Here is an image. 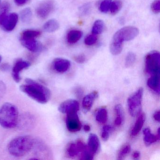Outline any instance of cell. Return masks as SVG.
Returning a JSON list of instances; mask_svg holds the SVG:
<instances>
[{"label":"cell","instance_id":"1","mask_svg":"<svg viewBox=\"0 0 160 160\" xmlns=\"http://www.w3.org/2000/svg\"><path fill=\"white\" fill-rule=\"evenodd\" d=\"M25 82L26 84L20 87L22 92L40 103L45 104L48 102L51 97L49 89L31 78H26Z\"/></svg>","mask_w":160,"mask_h":160},{"label":"cell","instance_id":"2","mask_svg":"<svg viewBox=\"0 0 160 160\" xmlns=\"http://www.w3.org/2000/svg\"><path fill=\"white\" fill-rule=\"evenodd\" d=\"M34 140L30 136H21L16 138L8 144L9 153L15 157L25 156L33 148Z\"/></svg>","mask_w":160,"mask_h":160},{"label":"cell","instance_id":"3","mask_svg":"<svg viewBox=\"0 0 160 160\" xmlns=\"http://www.w3.org/2000/svg\"><path fill=\"white\" fill-rule=\"evenodd\" d=\"M19 116L17 107L13 104L6 102L0 108V125L6 129L17 126Z\"/></svg>","mask_w":160,"mask_h":160},{"label":"cell","instance_id":"4","mask_svg":"<svg viewBox=\"0 0 160 160\" xmlns=\"http://www.w3.org/2000/svg\"><path fill=\"white\" fill-rule=\"evenodd\" d=\"M145 71L150 77L160 76V54L158 51H152L146 55Z\"/></svg>","mask_w":160,"mask_h":160},{"label":"cell","instance_id":"5","mask_svg":"<svg viewBox=\"0 0 160 160\" xmlns=\"http://www.w3.org/2000/svg\"><path fill=\"white\" fill-rule=\"evenodd\" d=\"M143 92V88H139L128 98V109L132 117H136L141 113Z\"/></svg>","mask_w":160,"mask_h":160},{"label":"cell","instance_id":"6","mask_svg":"<svg viewBox=\"0 0 160 160\" xmlns=\"http://www.w3.org/2000/svg\"><path fill=\"white\" fill-rule=\"evenodd\" d=\"M139 33V30L136 27L128 26L120 29L113 36L112 41L123 44L124 42L132 41Z\"/></svg>","mask_w":160,"mask_h":160},{"label":"cell","instance_id":"7","mask_svg":"<svg viewBox=\"0 0 160 160\" xmlns=\"http://www.w3.org/2000/svg\"><path fill=\"white\" fill-rule=\"evenodd\" d=\"M55 8V2L53 0H46L40 3L37 9L36 14L42 19L46 18Z\"/></svg>","mask_w":160,"mask_h":160},{"label":"cell","instance_id":"8","mask_svg":"<svg viewBox=\"0 0 160 160\" xmlns=\"http://www.w3.org/2000/svg\"><path fill=\"white\" fill-rule=\"evenodd\" d=\"M77 112H71L67 114L66 127L68 131L72 132H78L81 130L82 127V124L78 118Z\"/></svg>","mask_w":160,"mask_h":160},{"label":"cell","instance_id":"9","mask_svg":"<svg viewBox=\"0 0 160 160\" xmlns=\"http://www.w3.org/2000/svg\"><path fill=\"white\" fill-rule=\"evenodd\" d=\"M30 66V63L26 61L19 59L17 61L14 65L12 72V76L14 80L17 83H19L21 80L20 72L23 70L28 69Z\"/></svg>","mask_w":160,"mask_h":160},{"label":"cell","instance_id":"10","mask_svg":"<svg viewBox=\"0 0 160 160\" xmlns=\"http://www.w3.org/2000/svg\"><path fill=\"white\" fill-rule=\"evenodd\" d=\"M79 104L76 100L70 99L62 102L58 107V110L63 114H68L73 112H78L79 110Z\"/></svg>","mask_w":160,"mask_h":160},{"label":"cell","instance_id":"11","mask_svg":"<svg viewBox=\"0 0 160 160\" xmlns=\"http://www.w3.org/2000/svg\"><path fill=\"white\" fill-rule=\"evenodd\" d=\"M18 19V15L15 13L7 15L0 26L5 31H12L16 26Z\"/></svg>","mask_w":160,"mask_h":160},{"label":"cell","instance_id":"12","mask_svg":"<svg viewBox=\"0 0 160 160\" xmlns=\"http://www.w3.org/2000/svg\"><path fill=\"white\" fill-rule=\"evenodd\" d=\"M52 65L56 72L62 73L69 70L71 66V62L66 59L57 58L53 61Z\"/></svg>","mask_w":160,"mask_h":160},{"label":"cell","instance_id":"13","mask_svg":"<svg viewBox=\"0 0 160 160\" xmlns=\"http://www.w3.org/2000/svg\"><path fill=\"white\" fill-rule=\"evenodd\" d=\"M21 43L25 48L32 52H38L42 49L43 46L41 43L35 39H20Z\"/></svg>","mask_w":160,"mask_h":160},{"label":"cell","instance_id":"14","mask_svg":"<svg viewBox=\"0 0 160 160\" xmlns=\"http://www.w3.org/2000/svg\"><path fill=\"white\" fill-rule=\"evenodd\" d=\"M98 92L94 91L84 97L82 101V107L85 112L89 111L95 99L98 97Z\"/></svg>","mask_w":160,"mask_h":160},{"label":"cell","instance_id":"15","mask_svg":"<svg viewBox=\"0 0 160 160\" xmlns=\"http://www.w3.org/2000/svg\"><path fill=\"white\" fill-rule=\"evenodd\" d=\"M88 147L89 149L94 154L98 153L100 151V140L98 136L95 134L91 133L89 136Z\"/></svg>","mask_w":160,"mask_h":160},{"label":"cell","instance_id":"16","mask_svg":"<svg viewBox=\"0 0 160 160\" xmlns=\"http://www.w3.org/2000/svg\"><path fill=\"white\" fill-rule=\"evenodd\" d=\"M138 116V118L131 131V135L132 136H135L140 132L146 119V116L144 113H140Z\"/></svg>","mask_w":160,"mask_h":160},{"label":"cell","instance_id":"17","mask_svg":"<svg viewBox=\"0 0 160 160\" xmlns=\"http://www.w3.org/2000/svg\"><path fill=\"white\" fill-rule=\"evenodd\" d=\"M83 36V32L79 30H71L67 34V41L70 44L77 42Z\"/></svg>","mask_w":160,"mask_h":160},{"label":"cell","instance_id":"18","mask_svg":"<svg viewBox=\"0 0 160 160\" xmlns=\"http://www.w3.org/2000/svg\"><path fill=\"white\" fill-rule=\"evenodd\" d=\"M148 87L157 94H160V76L150 77L147 81Z\"/></svg>","mask_w":160,"mask_h":160},{"label":"cell","instance_id":"19","mask_svg":"<svg viewBox=\"0 0 160 160\" xmlns=\"http://www.w3.org/2000/svg\"><path fill=\"white\" fill-rule=\"evenodd\" d=\"M144 141L146 146H149L152 143L159 140L157 135L152 134L149 128H146L143 131Z\"/></svg>","mask_w":160,"mask_h":160},{"label":"cell","instance_id":"20","mask_svg":"<svg viewBox=\"0 0 160 160\" xmlns=\"http://www.w3.org/2000/svg\"><path fill=\"white\" fill-rule=\"evenodd\" d=\"M59 23L55 19H50L43 26L44 30L47 32H56L59 28Z\"/></svg>","mask_w":160,"mask_h":160},{"label":"cell","instance_id":"21","mask_svg":"<svg viewBox=\"0 0 160 160\" xmlns=\"http://www.w3.org/2000/svg\"><path fill=\"white\" fill-rule=\"evenodd\" d=\"M115 111L117 117L115 119V124L117 126H120L122 124L124 119V112L121 105L118 104L115 107Z\"/></svg>","mask_w":160,"mask_h":160},{"label":"cell","instance_id":"22","mask_svg":"<svg viewBox=\"0 0 160 160\" xmlns=\"http://www.w3.org/2000/svg\"><path fill=\"white\" fill-rule=\"evenodd\" d=\"M42 33L40 31L26 30L21 32L20 39H35L39 37Z\"/></svg>","mask_w":160,"mask_h":160},{"label":"cell","instance_id":"23","mask_svg":"<svg viewBox=\"0 0 160 160\" xmlns=\"http://www.w3.org/2000/svg\"><path fill=\"white\" fill-rule=\"evenodd\" d=\"M96 121L101 123H105L108 119V111L106 108L101 107L97 110L95 116Z\"/></svg>","mask_w":160,"mask_h":160},{"label":"cell","instance_id":"24","mask_svg":"<svg viewBox=\"0 0 160 160\" xmlns=\"http://www.w3.org/2000/svg\"><path fill=\"white\" fill-rule=\"evenodd\" d=\"M80 152V149L76 143H69L66 148V153L70 157H75Z\"/></svg>","mask_w":160,"mask_h":160},{"label":"cell","instance_id":"25","mask_svg":"<svg viewBox=\"0 0 160 160\" xmlns=\"http://www.w3.org/2000/svg\"><path fill=\"white\" fill-rule=\"evenodd\" d=\"M104 29V23L102 20H97L94 22L92 26V34L98 35L101 34Z\"/></svg>","mask_w":160,"mask_h":160},{"label":"cell","instance_id":"26","mask_svg":"<svg viewBox=\"0 0 160 160\" xmlns=\"http://www.w3.org/2000/svg\"><path fill=\"white\" fill-rule=\"evenodd\" d=\"M122 3L121 0H114L111 2L109 11L113 15L118 14L122 8Z\"/></svg>","mask_w":160,"mask_h":160},{"label":"cell","instance_id":"27","mask_svg":"<svg viewBox=\"0 0 160 160\" xmlns=\"http://www.w3.org/2000/svg\"><path fill=\"white\" fill-rule=\"evenodd\" d=\"M123 47V44L112 41L110 45V51L114 56L119 55L121 53Z\"/></svg>","mask_w":160,"mask_h":160},{"label":"cell","instance_id":"28","mask_svg":"<svg viewBox=\"0 0 160 160\" xmlns=\"http://www.w3.org/2000/svg\"><path fill=\"white\" fill-rule=\"evenodd\" d=\"M32 15V12L30 8H25L20 13V18L22 22L25 23H28L31 20Z\"/></svg>","mask_w":160,"mask_h":160},{"label":"cell","instance_id":"29","mask_svg":"<svg viewBox=\"0 0 160 160\" xmlns=\"http://www.w3.org/2000/svg\"><path fill=\"white\" fill-rule=\"evenodd\" d=\"M10 5L7 2H3L0 6V26L3 19L7 16V13L10 10Z\"/></svg>","mask_w":160,"mask_h":160},{"label":"cell","instance_id":"30","mask_svg":"<svg viewBox=\"0 0 160 160\" xmlns=\"http://www.w3.org/2000/svg\"><path fill=\"white\" fill-rule=\"evenodd\" d=\"M131 146L129 144H126L122 147L118 153V160H122L124 159L127 154L131 151Z\"/></svg>","mask_w":160,"mask_h":160},{"label":"cell","instance_id":"31","mask_svg":"<svg viewBox=\"0 0 160 160\" xmlns=\"http://www.w3.org/2000/svg\"><path fill=\"white\" fill-rule=\"evenodd\" d=\"M136 60V55L133 52H130L126 55L125 59V65L129 68L132 66Z\"/></svg>","mask_w":160,"mask_h":160},{"label":"cell","instance_id":"32","mask_svg":"<svg viewBox=\"0 0 160 160\" xmlns=\"http://www.w3.org/2000/svg\"><path fill=\"white\" fill-rule=\"evenodd\" d=\"M112 0H103L100 3L99 9L100 12L106 13L109 10Z\"/></svg>","mask_w":160,"mask_h":160},{"label":"cell","instance_id":"33","mask_svg":"<svg viewBox=\"0 0 160 160\" xmlns=\"http://www.w3.org/2000/svg\"><path fill=\"white\" fill-rule=\"evenodd\" d=\"M81 153V160H91L93 159L94 154L89 149L88 146Z\"/></svg>","mask_w":160,"mask_h":160},{"label":"cell","instance_id":"34","mask_svg":"<svg viewBox=\"0 0 160 160\" xmlns=\"http://www.w3.org/2000/svg\"><path fill=\"white\" fill-rule=\"evenodd\" d=\"M98 40V36L96 34H91L88 35L84 40L85 44L88 46H91L94 44Z\"/></svg>","mask_w":160,"mask_h":160},{"label":"cell","instance_id":"35","mask_svg":"<svg viewBox=\"0 0 160 160\" xmlns=\"http://www.w3.org/2000/svg\"><path fill=\"white\" fill-rule=\"evenodd\" d=\"M112 130V127L110 125H105L103 127L102 133V138L104 141H107L109 138V132Z\"/></svg>","mask_w":160,"mask_h":160},{"label":"cell","instance_id":"36","mask_svg":"<svg viewBox=\"0 0 160 160\" xmlns=\"http://www.w3.org/2000/svg\"><path fill=\"white\" fill-rule=\"evenodd\" d=\"M151 9L152 12L158 14L160 12V0H154L151 5Z\"/></svg>","mask_w":160,"mask_h":160},{"label":"cell","instance_id":"37","mask_svg":"<svg viewBox=\"0 0 160 160\" xmlns=\"http://www.w3.org/2000/svg\"><path fill=\"white\" fill-rule=\"evenodd\" d=\"M91 6L89 4H84L79 9V12L82 15H86L90 12Z\"/></svg>","mask_w":160,"mask_h":160},{"label":"cell","instance_id":"38","mask_svg":"<svg viewBox=\"0 0 160 160\" xmlns=\"http://www.w3.org/2000/svg\"><path fill=\"white\" fill-rule=\"evenodd\" d=\"M73 59L77 63H83L86 61V58L85 55L83 54H80V55L74 57Z\"/></svg>","mask_w":160,"mask_h":160},{"label":"cell","instance_id":"39","mask_svg":"<svg viewBox=\"0 0 160 160\" xmlns=\"http://www.w3.org/2000/svg\"><path fill=\"white\" fill-rule=\"evenodd\" d=\"M5 84L2 81H0V96L5 92Z\"/></svg>","mask_w":160,"mask_h":160},{"label":"cell","instance_id":"40","mask_svg":"<svg viewBox=\"0 0 160 160\" xmlns=\"http://www.w3.org/2000/svg\"><path fill=\"white\" fill-rule=\"evenodd\" d=\"M153 118L155 121L159 122H160V110H157L155 112L153 115Z\"/></svg>","mask_w":160,"mask_h":160},{"label":"cell","instance_id":"41","mask_svg":"<svg viewBox=\"0 0 160 160\" xmlns=\"http://www.w3.org/2000/svg\"><path fill=\"white\" fill-rule=\"evenodd\" d=\"M140 153L139 151H136L132 153V156L133 159H135V160H138V159H139V157H140Z\"/></svg>","mask_w":160,"mask_h":160},{"label":"cell","instance_id":"42","mask_svg":"<svg viewBox=\"0 0 160 160\" xmlns=\"http://www.w3.org/2000/svg\"><path fill=\"white\" fill-rule=\"evenodd\" d=\"M28 1V0H14L15 2L18 6L24 5Z\"/></svg>","mask_w":160,"mask_h":160},{"label":"cell","instance_id":"43","mask_svg":"<svg viewBox=\"0 0 160 160\" xmlns=\"http://www.w3.org/2000/svg\"><path fill=\"white\" fill-rule=\"evenodd\" d=\"M75 93H76L78 97H81V96H82V94H83V91H82V89H81V88H77V89L76 90Z\"/></svg>","mask_w":160,"mask_h":160},{"label":"cell","instance_id":"44","mask_svg":"<svg viewBox=\"0 0 160 160\" xmlns=\"http://www.w3.org/2000/svg\"><path fill=\"white\" fill-rule=\"evenodd\" d=\"M84 129L86 132H89L91 130L90 126L89 125H85L84 127Z\"/></svg>","mask_w":160,"mask_h":160},{"label":"cell","instance_id":"45","mask_svg":"<svg viewBox=\"0 0 160 160\" xmlns=\"http://www.w3.org/2000/svg\"><path fill=\"white\" fill-rule=\"evenodd\" d=\"M157 137H158L159 139H160V128H158V131H157Z\"/></svg>","mask_w":160,"mask_h":160},{"label":"cell","instance_id":"46","mask_svg":"<svg viewBox=\"0 0 160 160\" xmlns=\"http://www.w3.org/2000/svg\"><path fill=\"white\" fill-rule=\"evenodd\" d=\"M2 60V57L1 56H0V62Z\"/></svg>","mask_w":160,"mask_h":160},{"label":"cell","instance_id":"47","mask_svg":"<svg viewBox=\"0 0 160 160\" xmlns=\"http://www.w3.org/2000/svg\"><path fill=\"white\" fill-rule=\"evenodd\" d=\"M0 2H1V0H0Z\"/></svg>","mask_w":160,"mask_h":160}]
</instances>
